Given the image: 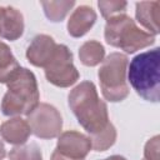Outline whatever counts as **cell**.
Returning a JSON list of instances; mask_svg holds the SVG:
<instances>
[{
    "instance_id": "obj_1",
    "label": "cell",
    "mask_w": 160,
    "mask_h": 160,
    "mask_svg": "<svg viewBox=\"0 0 160 160\" xmlns=\"http://www.w3.org/2000/svg\"><path fill=\"white\" fill-rule=\"evenodd\" d=\"M69 106L79 124L90 134L89 138L100 134L111 124L109 121L108 106L99 98L96 88L91 81H82L70 91Z\"/></svg>"
},
{
    "instance_id": "obj_2",
    "label": "cell",
    "mask_w": 160,
    "mask_h": 160,
    "mask_svg": "<svg viewBox=\"0 0 160 160\" xmlns=\"http://www.w3.org/2000/svg\"><path fill=\"white\" fill-rule=\"evenodd\" d=\"M8 91L1 101V111L6 116L30 114L40 100L35 75L25 68H20L6 82Z\"/></svg>"
},
{
    "instance_id": "obj_3",
    "label": "cell",
    "mask_w": 160,
    "mask_h": 160,
    "mask_svg": "<svg viewBox=\"0 0 160 160\" xmlns=\"http://www.w3.org/2000/svg\"><path fill=\"white\" fill-rule=\"evenodd\" d=\"M160 49L136 55L128 70L130 85L144 100L158 102L160 98Z\"/></svg>"
},
{
    "instance_id": "obj_4",
    "label": "cell",
    "mask_w": 160,
    "mask_h": 160,
    "mask_svg": "<svg viewBox=\"0 0 160 160\" xmlns=\"http://www.w3.org/2000/svg\"><path fill=\"white\" fill-rule=\"evenodd\" d=\"M104 36L109 45L119 48L128 54H132L155 42V36L138 28L135 21L126 14L109 18Z\"/></svg>"
},
{
    "instance_id": "obj_5",
    "label": "cell",
    "mask_w": 160,
    "mask_h": 160,
    "mask_svg": "<svg viewBox=\"0 0 160 160\" xmlns=\"http://www.w3.org/2000/svg\"><path fill=\"white\" fill-rule=\"evenodd\" d=\"M128 56L121 52H111L108 55L99 69L98 76L102 96L111 102L122 101L129 95L126 84Z\"/></svg>"
},
{
    "instance_id": "obj_6",
    "label": "cell",
    "mask_w": 160,
    "mask_h": 160,
    "mask_svg": "<svg viewBox=\"0 0 160 160\" xmlns=\"http://www.w3.org/2000/svg\"><path fill=\"white\" fill-rule=\"evenodd\" d=\"M44 69L48 81L59 88H69L74 85L80 76L72 62L71 51L62 44H58L52 58Z\"/></svg>"
},
{
    "instance_id": "obj_7",
    "label": "cell",
    "mask_w": 160,
    "mask_h": 160,
    "mask_svg": "<svg viewBox=\"0 0 160 160\" xmlns=\"http://www.w3.org/2000/svg\"><path fill=\"white\" fill-rule=\"evenodd\" d=\"M26 121L31 132L40 139L58 138L62 129V118L59 110L46 102H39V105L28 114Z\"/></svg>"
},
{
    "instance_id": "obj_8",
    "label": "cell",
    "mask_w": 160,
    "mask_h": 160,
    "mask_svg": "<svg viewBox=\"0 0 160 160\" xmlns=\"http://www.w3.org/2000/svg\"><path fill=\"white\" fill-rule=\"evenodd\" d=\"M56 151L72 160H84L91 150L90 138L74 130L64 131L59 135Z\"/></svg>"
},
{
    "instance_id": "obj_9",
    "label": "cell",
    "mask_w": 160,
    "mask_h": 160,
    "mask_svg": "<svg viewBox=\"0 0 160 160\" xmlns=\"http://www.w3.org/2000/svg\"><path fill=\"white\" fill-rule=\"evenodd\" d=\"M58 44L55 40L45 34L36 35L26 49V58L34 66L45 68L52 58Z\"/></svg>"
},
{
    "instance_id": "obj_10",
    "label": "cell",
    "mask_w": 160,
    "mask_h": 160,
    "mask_svg": "<svg viewBox=\"0 0 160 160\" xmlns=\"http://www.w3.org/2000/svg\"><path fill=\"white\" fill-rule=\"evenodd\" d=\"M24 32L22 14L12 6L0 8V36L14 41L18 40Z\"/></svg>"
},
{
    "instance_id": "obj_11",
    "label": "cell",
    "mask_w": 160,
    "mask_h": 160,
    "mask_svg": "<svg viewBox=\"0 0 160 160\" xmlns=\"http://www.w3.org/2000/svg\"><path fill=\"white\" fill-rule=\"evenodd\" d=\"M96 12L91 6L81 5L74 10L68 21V32L72 38L84 36L95 24Z\"/></svg>"
},
{
    "instance_id": "obj_12",
    "label": "cell",
    "mask_w": 160,
    "mask_h": 160,
    "mask_svg": "<svg viewBox=\"0 0 160 160\" xmlns=\"http://www.w3.org/2000/svg\"><path fill=\"white\" fill-rule=\"evenodd\" d=\"M31 134V129L26 120L21 118H14L6 120L0 126L1 138L12 145H22L28 141Z\"/></svg>"
},
{
    "instance_id": "obj_13",
    "label": "cell",
    "mask_w": 160,
    "mask_h": 160,
    "mask_svg": "<svg viewBox=\"0 0 160 160\" xmlns=\"http://www.w3.org/2000/svg\"><path fill=\"white\" fill-rule=\"evenodd\" d=\"M160 4L159 1H140L136 2V19L138 21L149 30V34H159V18H160Z\"/></svg>"
},
{
    "instance_id": "obj_14",
    "label": "cell",
    "mask_w": 160,
    "mask_h": 160,
    "mask_svg": "<svg viewBox=\"0 0 160 160\" xmlns=\"http://www.w3.org/2000/svg\"><path fill=\"white\" fill-rule=\"evenodd\" d=\"M105 56L104 46L96 40H89L84 42L79 49L80 61L85 66H96L102 62Z\"/></svg>"
},
{
    "instance_id": "obj_15",
    "label": "cell",
    "mask_w": 160,
    "mask_h": 160,
    "mask_svg": "<svg viewBox=\"0 0 160 160\" xmlns=\"http://www.w3.org/2000/svg\"><path fill=\"white\" fill-rule=\"evenodd\" d=\"M19 69L20 65L12 55L10 48L5 42L0 41V82L6 84Z\"/></svg>"
},
{
    "instance_id": "obj_16",
    "label": "cell",
    "mask_w": 160,
    "mask_h": 160,
    "mask_svg": "<svg viewBox=\"0 0 160 160\" xmlns=\"http://www.w3.org/2000/svg\"><path fill=\"white\" fill-rule=\"evenodd\" d=\"M75 5L74 0L68 1H41V6L44 8V12L46 18L52 22H59L64 20L70 9Z\"/></svg>"
},
{
    "instance_id": "obj_17",
    "label": "cell",
    "mask_w": 160,
    "mask_h": 160,
    "mask_svg": "<svg viewBox=\"0 0 160 160\" xmlns=\"http://www.w3.org/2000/svg\"><path fill=\"white\" fill-rule=\"evenodd\" d=\"M10 160H42V154L38 144H22L16 145L9 152Z\"/></svg>"
},
{
    "instance_id": "obj_18",
    "label": "cell",
    "mask_w": 160,
    "mask_h": 160,
    "mask_svg": "<svg viewBox=\"0 0 160 160\" xmlns=\"http://www.w3.org/2000/svg\"><path fill=\"white\" fill-rule=\"evenodd\" d=\"M115 140H116V130L114 125L110 124L104 131L90 138L91 149H94L95 151H105L114 145Z\"/></svg>"
},
{
    "instance_id": "obj_19",
    "label": "cell",
    "mask_w": 160,
    "mask_h": 160,
    "mask_svg": "<svg viewBox=\"0 0 160 160\" xmlns=\"http://www.w3.org/2000/svg\"><path fill=\"white\" fill-rule=\"evenodd\" d=\"M98 6L101 11V15L108 20L111 16L119 15V14H125L128 2L126 1H116V0H110V1H99Z\"/></svg>"
},
{
    "instance_id": "obj_20",
    "label": "cell",
    "mask_w": 160,
    "mask_h": 160,
    "mask_svg": "<svg viewBox=\"0 0 160 160\" xmlns=\"http://www.w3.org/2000/svg\"><path fill=\"white\" fill-rule=\"evenodd\" d=\"M159 139H160L159 135H155L154 138H151L145 144V149H144V159L145 160H160V156H159V149H160Z\"/></svg>"
},
{
    "instance_id": "obj_21",
    "label": "cell",
    "mask_w": 160,
    "mask_h": 160,
    "mask_svg": "<svg viewBox=\"0 0 160 160\" xmlns=\"http://www.w3.org/2000/svg\"><path fill=\"white\" fill-rule=\"evenodd\" d=\"M50 160H72V159H70V158H66V156L61 155L59 151L54 150V152L51 154V159H50Z\"/></svg>"
},
{
    "instance_id": "obj_22",
    "label": "cell",
    "mask_w": 160,
    "mask_h": 160,
    "mask_svg": "<svg viewBox=\"0 0 160 160\" xmlns=\"http://www.w3.org/2000/svg\"><path fill=\"white\" fill-rule=\"evenodd\" d=\"M5 155H6V150H5L4 144H2L1 140H0V160H2V159L5 158Z\"/></svg>"
},
{
    "instance_id": "obj_23",
    "label": "cell",
    "mask_w": 160,
    "mask_h": 160,
    "mask_svg": "<svg viewBox=\"0 0 160 160\" xmlns=\"http://www.w3.org/2000/svg\"><path fill=\"white\" fill-rule=\"evenodd\" d=\"M102 160H126L124 156H120V155H111L106 159H102Z\"/></svg>"
},
{
    "instance_id": "obj_24",
    "label": "cell",
    "mask_w": 160,
    "mask_h": 160,
    "mask_svg": "<svg viewBox=\"0 0 160 160\" xmlns=\"http://www.w3.org/2000/svg\"><path fill=\"white\" fill-rule=\"evenodd\" d=\"M142 160H145V159H142Z\"/></svg>"
}]
</instances>
